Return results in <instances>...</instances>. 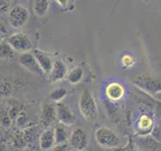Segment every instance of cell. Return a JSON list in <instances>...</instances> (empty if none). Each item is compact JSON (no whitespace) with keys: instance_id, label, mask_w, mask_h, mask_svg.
<instances>
[{"instance_id":"6da1fadb","label":"cell","mask_w":161,"mask_h":151,"mask_svg":"<svg viewBox=\"0 0 161 151\" xmlns=\"http://www.w3.org/2000/svg\"><path fill=\"white\" fill-rule=\"evenodd\" d=\"M79 110L83 117L90 122L98 119L99 112L96 101L89 90H84L79 99Z\"/></svg>"},{"instance_id":"7a4b0ae2","label":"cell","mask_w":161,"mask_h":151,"mask_svg":"<svg viewBox=\"0 0 161 151\" xmlns=\"http://www.w3.org/2000/svg\"><path fill=\"white\" fill-rule=\"evenodd\" d=\"M97 143L104 148H115L120 145V138L113 130L107 127H101L95 133Z\"/></svg>"},{"instance_id":"3957f363","label":"cell","mask_w":161,"mask_h":151,"mask_svg":"<svg viewBox=\"0 0 161 151\" xmlns=\"http://www.w3.org/2000/svg\"><path fill=\"white\" fill-rule=\"evenodd\" d=\"M28 17H29V12L27 8L20 4L14 5L8 13L9 24L14 28L22 27L27 22Z\"/></svg>"},{"instance_id":"277c9868","label":"cell","mask_w":161,"mask_h":151,"mask_svg":"<svg viewBox=\"0 0 161 151\" xmlns=\"http://www.w3.org/2000/svg\"><path fill=\"white\" fill-rule=\"evenodd\" d=\"M88 134L83 128H75L69 137V146L75 151H84L88 147Z\"/></svg>"},{"instance_id":"5b68a950","label":"cell","mask_w":161,"mask_h":151,"mask_svg":"<svg viewBox=\"0 0 161 151\" xmlns=\"http://www.w3.org/2000/svg\"><path fill=\"white\" fill-rule=\"evenodd\" d=\"M8 43L14 49V52L16 50V52H19L21 53H29L32 49L31 42H30L27 35L23 32H18L11 35L8 38Z\"/></svg>"},{"instance_id":"8992f818","label":"cell","mask_w":161,"mask_h":151,"mask_svg":"<svg viewBox=\"0 0 161 151\" xmlns=\"http://www.w3.org/2000/svg\"><path fill=\"white\" fill-rule=\"evenodd\" d=\"M55 114L58 122L64 126H73L75 123V115L72 110L64 103H57Z\"/></svg>"},{"instance_id":"52a82bcc","label":"cell","mask_w":161,"mask_h":151,"mask_svg":"<svg viewBox=\"0 0 161 151\" xmlns=\"http://www.w3.org/2000/svg\"><path fill=\"white\" fill-rule=\"evenodd\" d=\"M135 84L150 94H157L161 92V80L146 77V76H138L135 79Z\"/></svg>"},{"instance_id":"ba28073f","label":"cell","mask_w":161,"mask_h":151,"mask_svg":"<svg viewBox=\"0 0 161 151\" xmlns=\"http://www.w3.org/2000/svg\"><path fill=\"white\" fill-rule=\"evenodd\" d=\"M19 64L22 68H24L26 70H28L29 73L34 74V75H42V70L40 69L39 64L37 63L36 59L31 53H23L19 55L18 58Z\"/></svg>"},{"instance_id":"9c48e42d","label":"cell","mask_w":161,"mask_h":151,"mask_svg":"<svg viewBox=\"0 0 161 151\" xmlns=\"http://www.w3.org/2000/svg\"><path fill=\"white\" fill-rule=\"evenodd\" d=\"M40 124L43 127L48 128L52 125L54 120L57 119V114H55V106L52 104H43L42 106V111H40Z\"/></svg>"},{"instance_id":"30bf717a","label":"cell","mask_w":161,"mask_h":151,"mask_svg":"<svg viewBox=\"0 0 161 151\" xmlns=\"http://www.w3.org/2000/svg\"><path fill=\"white\" fill-rule=\"evenodd\" d=\"M68 76V69L63 60H55L53 62V67L48 77L52 83H58L63 81Z\"/></svg>"},{"instance_id":"8fae6325","label":"cell","mask_w":161,"mask_h":151,"mask_svg":"<svg viewBox=\"0 0 161 151\" xmlns=\"http://www.w3.org/2000/svg\"><path fill=\"white\" fill-rule=\"evenodd\" d=\"M32 53L35 57V59H36L42 73L49 75V73L52 72L53 67V62L52 60V59H50L49 55L39 49H33Z\"/></svg>"},{"instance_id":"7c38bea8","label":"cell","mask_w":161,"mask_h":151,"mask_svg":"<svg viewBox=\"0 0 161 151\" xmlns=\"http://www.w3.org/2000/svg\"><path fill=\"white\" fill-rule=\"evenodd\" d=\"M39 147L42 151H48L53 148L55 145V139H54V131L52 128H47L42 131V133L39 136L38 141Z\"/></svg>"},{"instance_id":"4fadbf2b","label":"cell","mask_w":161,"mask_h":151,"mask_svg":"<svg viewBox=\"0 0 161 151\" xmlns=\"http://www.w3.org/2000/svg\"><path fill=\"white\" fill-rule=\"evenodd\" d=\"M125 94L124 87L119 83H111L106 88V95L111 101H118Z\"/></svg>"},{"instance_id":"5bb4252c","label":"cell","mask_w":161,"mask_h":151,"mask_svg":"<svg viewBox=\"0 0 161 151\" xmlns=\"http://www.w3.org/2000/svg\"><path fill=\"white\" fill-rule=\"evenodd\" d=\"M54 139H55V144H64L68 143L69 135L68 133L67 129L64 128V125H58L54 129Z\"/></svg>"},{"instance_id":"9a60e30c","label":"cell","mask_w":161,"mask_h":151,"mask_svg":"<svg viewBox=\"0 0 161 151\" xmlns=\"http://www.w3.org/2000/svg\"><path fill=\"white\" fill-rule=\"evenodd\" d=\"M50 0H34L33 3V11L37 16L42 17L47 13L49 8Z\"/></svg>"},{"instance_id":"2e32d148","label":"cell","mask_w":161,"mask_h":151,"mask_svg":"<svg viewBox=\"0 0 161 151\" xmlns=\"http://www.w3.org/2000/svg\"><path fill=\"white\" fill-rule=\"evenodd\" d=\"M83 78H84V70L80 67H77L73 69L67 76L69 83H70L72 85L79 84L80 81L83 80Z\"/></svg>"},{"instance_id":"e0dca14e","label":"cell","mask_w":161,"mask_h":151,"mask_svg":"<svg viewBox=\"0 0 161 151\" xmlns=\"http://www.w3.org/2000/svg\"><path fill=\"white\" fill-rule=\"evenodd\" d=\"M68 91L64 88H57L53 90L49 94V99L54 103H60L62 101L67 97Z\"/></svg>"},{"instance_id":"ac0fdd59","label":"cell","mask_w":161,"mask_h":151,"mask_svg":"<svg viewBox=\"0 0 161 151\" xmlns=\"http://www.w3.org/2000/svg\"><path fill=\"white\" fill-rule=\"evenodd\" d=\"M14 57V49L7 42L0 43V59H12Z\"/></svg>"},{"instance_id":"d6986e66","label":"cell","mask_w":161,"mask_h":151,"mask_svg":"<svg viewBox=\"0 0 161 151\" xmlns=\"http://www.w3.org/2000/svg\"><path fill=\"white\" fill-rule=\"evenodd\" d=\"M28 122H29V120H28V117L26 116V114H25L24 112H20L17 116V118H16L17 125L20 128H24V127H26Z\"/></svg>"},{"instance_id":"ffe728a7","label":"cell","mask_w":161,"mask_h":151,"mask_svg":"<svg viewBox=\"0 0 161 151\" xmlns=\"http://www.w3.org/2000/svg\"><path fill=\"white\" fill-rule=\"evenodd\" d=\"M151 125H152V121L149 117L147 116H142V117L140 118V121H139V126L141 129H146V128H150Z\"/></svg>"},{"instance_id":"44dd1931","label":"cell","mask_w":161,"mask_h":151,"mask_svg":"<svg viewBox=\"0 0 161 151\" xmlns=\"http://www.w3.org/2000/svg\"><path fill=\"white\" fill-rule=\"evenodd\" d=\"M134 63L135 60L131 55H124L122 58V64L124 67H131V65L134 64Z\"/></svg>"},{"instance_id":"7402d4cb","label":"cell","mask_w":161,"mask_h":151,"mask_svg":"<svg viewBox=\"0 0 161 151\" xmlns=\"http://www.w3.org/2000/svg\"><path fill=\"white\" fill-rule=\"evenodd\" d=\"M9 9V0H0V13H6Z\"/></svg>"},{"instance_id":"603a6c76","label":"cell","mask_w":161,"mask_h":151,"mask_svg":"<svg viewBox=\"0 0 161 151\" xmlns=\"http://www.w3.org/2000/svg\"><path fill=\"white\" fill-rule=\"evenodd\" d=\"M69 143H64V144H55L52 151H69Z\"/></svg>"},{"instance_id":"cb8c5ba5","label":"cell","mask_w":161,"mask_h":151,"mask_svg":"<svg viewBox=\"0 0 161 151\" xmlns=\"http://www.w3.org/2000/svg\"><path fill=\"white\" fill-rule=\"evenodd\" d=\"M1 124L4 127H9L10 124H11V118L9 117V115L6 116H3L1 118Z\"/></svg>"},{"instance_id":"d4e9b609","label":"cell","mask_w":161,"mask_h":151,"mask_svg":"<svg viewBox=\"0 0 161 151\" xmlns=\"http://www.w3.org/2000/svg\"><path fill=\"white\" fill-rule=\"evenodd\" d=\"M59 5H62V6H67L68 4V0H55Z\"/></svg>"},{"instance_id":"484cf974","label":"cell","mask_w":161,"mask_h":151,"mask_svg":"<svg viewBox=\"0 0 161 151\" xmlns=\"http://www.w3.org/2000/svg\"><path fill=\"white\" fill-rule=\"evenodd\" d=\"M1 27H2V26H1V24H0V28H1Z\"/></svg>"},{"instance_id":"4316f807","label":"cell","mask_w":161,"mask_h":151,"mask_svg":"<svg viewBox=\"0 0 161 151\" xmlns=\"http://www.w3.org/2000/svg\"><path fill=\"white\" fill-rule=\"evenodd\" d=\"M72 151H75V150H72Z\"/></svg>"}]
</instances>
